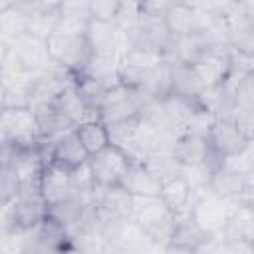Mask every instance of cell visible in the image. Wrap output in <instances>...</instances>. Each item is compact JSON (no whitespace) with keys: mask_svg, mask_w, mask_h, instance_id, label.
<instances>
[{"mask_svg":"<svg viewBox=\"0 0 254 254\" xmlns=\"http://www.w3.org/2000/svg\"><path fill=\"white\" fill-rule=\"evenodd\" d=\"M20 0H0V12L4 10H10V8H16Z\"/></svg>","mask_w":254,"mask_h":254,"instance_id":"44","label":"cell"},{"mask_svg":"<svg viewBox=\"0 0 254 254\" xmlns=\"http://www.w3.org/2000/svg\"><path fill=\"white\" fill-rule=\"evenodd\" d=\"M81 73H87L89 77H93V79H97L109 87V85L117 83V56L91 54V58H89V62Z\"/></svg>","mask_w":254,"mask_h":254,"instance_id":"30","label":"cell"},{"mask_svg":"<svg viewBox=\"0 0 254 254\" xmlns=\"http://www.w3.org/2000/svg\"><path fill=\"white\" fill-rule=\"evenodd\" d=\"M173 4H190V6H194V0H171Z\"/></svg>","mask_w":254,"mask_h":254,"instance_id":"47","label":"cell"},{"mask_svg":"<svg viewBox=\"0 0 254 254\" xmlns=\"http://www.w3.org/2000/svg\"><path fill=\"white\" fill-rule=\"evenodd\" d=\"M24 34H28V12L22 8H10L0 12V44L14 46Z\"/></svg>","mask_w":254,"mask_h":254,"instance_id":"27","label":"cell"},{"mask_svg":"<svg viewBox=\"0 0 254 254\" xmlns=\"http://www.w3.org/2000/svg\"><path fill=\"white\" fill-rule=\"evenodd\" d=\"M85 40L91 48V54H97V56L119 54V32L113 22H101L91 18L85 30Z\"/></svg>","mask_w":254,"mask_h":254,"instance_id":"21","label":"cell"},{"mask_svg":"<svg viewBox=\"0 0 254 254\" xmlns=\"http://www.w3.org/2000/svg\"><path fill=\"white\" fill-rule=\"evenodd\" d=\"M58 22V8L52 10H32L28 12V34L48 38L54 34Z\"/></svg>","mask_w":254,"mask_h":254,"instance_id":"35","label":"cell"},{"mask_svg":"<svg viewBox=\"0 0 254 254\" xmlns=\"http://www.w3.org/2000/svg\"><path fill=\"white\" fill-rule=\"evenodd\" d=\"M58 4L60 0H20L18 8L32 12V10H52V8H58Z\"/></svg>","mask_w":254,"mask_h":254,"instance_id":"43","label":"cell"},{"mask_svg":"<svg viewBox=\"0 0 254 254\" xmlns=\"http://www.w3.org/2000/svg\"><path fill=\"white\" fill-rule=\"evenodd\" d=\"M202 192H192L187 181L175 171L159 179V198L173 210V212H187L192 200Z\"/></svg>","mask_w":254,"mask_h":254,"instance_id":"17","label":"cell"},{"mask_svg":"<svg viewBox=\"0 0 254 254\" xmlns=\"http://www.w3.org/2000/svg\"><path fill=\"white\" fill-rule=\"evenodd\" d=\"M171 0H141L139 4V12L143 14H149V16H157V18H163L165 12L171 8Z\"/></svg>","mask_w":254,"mask_h":254,"instance_id":"42","label":"cell"},{"mask_svg":"<svg viewBox=\"0 0 254 254\" xmlns=\"http://www.w3.org/2000/svg\"><path fill=\"white\" fill-rule=\"evenodd\" d=\"M6 54H8V48H6L4 44H0V67H2V64H4V58H6Z\"/></svg>","mask_w":254,"mask_h":254,"instance_id":"46","label":"cell"},{"mask_svg":"<svg viewBox=\"0 0 254 254\" xmlns=\"http://www.w3.org/2000/svg\"><path fill=\"white\" fill-rule=\"evenodd\" d=\"M204 85L194 73L190 64H171V93L198 101Z\"/></svg>","mask_w":254,"mask_h":254,"instance_id":"26","label":"cell"},{"mask_svg":"<svg viewBox=\"0 0 254 254\" xmlns=\"http://www.w3.org/2000/svg\"><path fill=\"white\" fill-rule=\"evenodd\" d=\"M20 187H22V183H20V177H18L16 169L12 167V163L6 159H0V204L14 198L16 192L20 190Z\"/></svg>","mask_w":254,"mask_h":254,"instance_id":"38","label":"cell"},{"mask_svg":"<svg viewBox=\"0 0 254 254\" xmlns=\"http://www.w3.org/2000/svg\"><path fill=\"white\" fill-rule=\"evenodd\" d=\"M254 113V71L246 73L232 91V113Z\"/></svg>","mask_w":254,"mask_h":254,"instance_id":"32","label":"cell"},{"mask_svg":"<svg viewBox=\"0 0 254 254\" xmlns=\"http://www.w3.org/2000/svg\"><path fill=\"white\" fill-rule=\"evenodd\" d=\"M119 187L133 196H159V177L139 161H131L125 169Z\"/></svg>","mask_w":254,"mask_h":254,"instance_id":"18","label":"cell"},{"mask_svg":"<svg viewBox=\"0 0 254 254\" xmlns=\"http://www.w3.org/2000/svg\"><path fill=\"white\" fill-rule=\"evenodd\" d=\"M73 87L81 95V99L85 103H89L91 107L99 109V103H101V97H103L107 85H103L101 81L89 77L87 73H75L73 75Z\"/></svg>","mask_w":254,"mask_h":254,"instance_id":"34","label":"cell"},{"mask_svg":"<svg viewBox=\"0 0 254 254\" xmlns=\"http://www.w3.org/2000/svg\"><path fill=\"white\" fill-rule=\"evenodd\" d=\"M145 101V95L133 87H127L123 83H113L105 89L101 103H99V119L107 123L123 121L137 117L141 111V105Z\"/></svg>","mask_w":254,"mask_h":254,"instance_id":"4","label":"cell"},{"mask_svg":"<svg viewBox=\"0 0 254 254\" xmlns=\"http://www.w3.org/2000/svg\"><path fill=\"white\" fill-rule=\"evenodd\" d=\"M32 252H71V238L67 226L50 214H46L32 228Z\"/></svg>","mask_w":254,"mask_h":254,"instance_id":"11","label":"cell"},{"mask_svg":"<svg viewBox=\"0 0 254 254\" xmlns=\"http://www.w3.org/2000/svg\"><path fill=\"white\" fill-rule=\"evenodd\" d=\"M56 105H58V109H60L75 127H77L79 123L99 119V109H97V107H91L89 103H85V101L81 99V95L75 91L73 83L67 85V87L60 93V97L56 99Z\"/></svg>","mask_w":254,"mask_h":254,"instance_id":"24","label":"cell"},{"mask_svg":"<svg viewBox=\"0 0 254 254\" xmlns=\"http://www.w3.org/2000/svg\"><path fill=\"white\" fill-rule=\"evenodd\" d=\"M214 119H216V115H214L212 111H208L206 107L198 105V107L189 115V119L185 121V125H183V133H190V135L206 137L208 131H210V127H212V123H214Z\"/></svg>","mask_w":254,"mask_h":254,"instance_id":"37","label":"cell"},{"mask_svg":"<svg viewBox=\"0 0 254 254\" xmlns=\"http://www.w3.org/2000/svg\"><path fill=\"white\" fill-rule=\"evenodd\" d=\"M139 91L151 99H163L165 95H169L171 93V64L167 60H163L159 65L151 67L149 73L145 75Z\"/></svg>","mask_w":254,"mask_h":254,"instance_id":"28","label":"cell"},{"mask_svg":"<svg viewBox=\"0 0 254 254\" xmlns=\"http://www.w3.org/2000/svg\"><path fill=\"white\" fill-rule=\"evenodd\" d=\"M206 141H208L210 149L222 157L238 153V151L246 149L250 143H254V139L244 137V133L238 129V125L234 123L232 117H216L206 135Z\"/></svg>","mask_w":254,"mask_h":254,"instance_id":"12","label":"cell"},{"mask_svg":"<svg viewBox=\"0 0 254 254\" xmlns=\"http://www.w3.org/2000/svg\"><path fill=\"white\" fill-rule=\"evenodd\" d=\"M93 204H95V208L99 212L101 222L131 218L133 194H129L119 185H113V187H93Z\"/></svg>","mask_w":254,"mask_h":254,"instance_id":"10","label":"cell"},{"mask_svg":"<svg viewBox=\"0 0 254 254\" xmlns=\"http://www.w3.org/2000/svg\"><path fill=\"white\" fill-rule=\"evenodd\" d=\"M30 109L36 117V125H38L42 143H56L60 137H64V135H67L69 131L75 129V125L58 109L56 103L36 105V107H30Z\"/></svg>","mask_w":254,"mask_h":254,"instance_id":"14","label":"cell"},{"mask_svg":"<svg viewBox=\"0 0 254 254\" xmlns=\"http://www.w3.org/2000/svg\"><path fill=\"white\" fill-rule=\"evenodd\" d=\"M121 6H131V8H139L141 0H119Z\"/></svg>","mask_w":254,"mask_h":254,"instance_id":"45","label":"cell"},{"mask_svg":"<svg viewBox=\"0 0 254 254\" xmlns=\"http://www.w3.org/2000/svg\"><path fill=\"white\" fill-rule=\"evenodd\" d=\"M6 208L14 228H34L48 214V202L38 187H20L16 196L6 202Z\"/></svg>","mask_w":254,"mask_h":254,"instance_id":"6","label":"cell"},{"mask_svg":"<svg viewBox=\"0 0 254 254\" xmlns=\"http://www.w3.org/2000/svg\"><path fill=\"white\" fill-rule=\"evenodd\" d=\"M220 167L230 173H238V175L254 173V143H250L246 149H242L238 153L224 155L220 161Z\"/></svg>","mask_w":254,"mask_h":254,"instance_id":"36","label":"cell"},{"mask_svg":"<svg viewBox=\"0 0 254 254\" xmlns=\"http://www.w3.org/2000/svg\"><path fill=\"white\" fill-rule=\"evenodd\" d=\"M89 2V14L93 20H101V22H113V18L117 16L121 4L119 0H87Z\"/></svg>","mask_w":254,"mask_h":254,"instance_id":"40","label":"cell"},{"mask_svg":"<svg viewBox=\"0 0 254 254\" xmlns=\"http://www.w3.org/2000/svg\"><path fill=\"white\" fill-rule=\"evenodd\" d=\"M163 22L171 38L190 36L198 32V10L190 4H171L163 16Z\"/></svg>","mask_w":254,"mask_h":254,"instance_id":"25","label":"cell"},{"mask_svg":"<svg viewBox=\"0 0 254 254\" xmlns=\"http://www.w3.org/2000/svg\"><path fill=\"white\" fill-rule=\"evenodd\" d=\"M210 234H204L189 212L177 214V224L173 230V236L165 248V252H200L202 244L208 240Z\"/></svg>","mask_w":254,"mask_h":254,"instance_id":"16","label":"cell"},{"mask_svg":"<svg viewBox=\"0 0 254 254\" xmlns=\"http://www.w3.org/2000/svg\"><path fill=\"white\" fill-rule=\"evenodd\" d=\"M220 236L226 240H240L254 244V204H238L230 210Z\"/></svg>","mask_w":254,"mask_h":254,"instance_id":"23","label":"cell"},{"mask_svg":"<svg viewBox=\"0 0 254 254\" xmlns=\"http://www.w3.org/2000/svg\"><path fill=\"white\" fill-rule=\"evenodd\" d=\"M101 234L107 242V252H119V254L161 252V248L153 242V238L133 218L105 220L101 222Z\"/></svg>","mask_w":254,"mask_h":254,"instance_id":"2","label":"cell"},{"mask_svg":"<svg viewBox=\"0 0 254 254\" xmlns=\"http://www.w3.org/2000/svg\"><path fill=\"white\" fill-rule=\"evenodd\" d=\"M228 52H206L190 64L204 87H218L224 81V77L230 69Z\"/></svg>","mask_w":254,"mask_h":254,"instance_id":"19","label":"cell"},{"mask_svg":"<svg viewBox=\"0 0 254 254\" xmlns=\"http://www.w3.org/2000/svg\"><path fill=\"white\" fill-rule=\"evenodd\" d=\"M75 135L79 137L83 149L87 151V155H95L97 151L105 149L109 143V133H107V125L101 119L95 121H85L79 123L75 127Z\"/></svg>","mask_w":254,"mask_h":254,"instance_id":"29","label":"cell"},{"mask_svg":"<svg viewBox=\"0 0 254 254\" xmlns=\"http://www.w3.org/2000/svg\"><path fill=\"white\" fill-rule=\"evenodd\" d=\"M58 16L65 20H73L79 24H89V2L87 0H60L58 4Z\"/></svg>","mask_w":254,"mask_h":254,"instance_id":"39","label":"cell"},{"mask_svg":"<svg viewBox=\"0 0 254 254\" xmlns=\"http://www.w3.org/2000/svg\"><path fill=\"white\" fill-rule=\"evenodd\" d=\"M177 173L187 181V185L190 187L192 192H206L214 171L202 161V163H194V165H177Z\"/></svg>","mask_w":254,"mask_h":254,"instance_id":"31","label":"cell"},{"mask_svg":"<svg viewBox=\"0 0 254 254\" xmlns=\"http://www.w3.org/2000/svg\"><path fill=\"white\" fill-rule=\"evenodd\" d=\"M161 103H163L165 111L169 113V117L181 127V131H183V125H185V121L189 119V115L198 107V101L189 99V97H183V95H177V93L165 95V97L161 99Z\"/></svg>","mask_w":254,"mask_h":254,"instance_id":"33","label":"cell"},{"mask_svg":"<svg viewBox=\"0 0 254 254\" xmlns=\"http://www.w3.org/2000/svg\"><path fill=\"white\" fill-rule=\"evenodd\" d=\"M131 159L115 145H107L105 149L89 155L87 167L95 187H113L119 185L125 169L129 167Z\"/></svg>","mask_w":254,"mask_h":254,"instance_id":"7","label":"cell"},{"mask_svg":"<svg viewBox=\"0 0 254 254\" xmlns=\"http://www.w3.org/2000/svg\"><path fill=\"white\" fill-rule=\"evenodd\" d=\"M208 149L210 147H208L206 137L181 133L171 143V157L177 165H194V163H202L206 159Z\"/></svg>","mask_w":254,"mask_h":254,"instance_id":"22","label":"cell"},{"mask_svg":"<svg viewBox=\"0 0 254 254\" xmlns=\"http://www.w3.org/2000/svg\"><path fill=\"white\" fill-rule=\"evenodd\" d=\"M208 190L224 200L254 204V173L238 175L218 167L210 177Z\"/></svg>","mask_w":254,"mask_h":254,"instance_id":"9","label":"cell"},{"mask_svg":"<svg viewBox=\"0 0 254 254\" xmlns=\"http://www.w3.org/2000/svg\"><path fill=\"white\" fill-rule=\"evenodd\" d=\"M2 109H4V105H2V101H0V111H2Z\"/></svg>","mask_w":254,"mask_h":254,"instance_id":"48","label":"cell"},{"mask_svg":"<svg viewBox=\"0 0 254 254\" xmlns=\"http://www.w3.org/2000/svg\"><path fill=\"white\" fill-rule=\"evenodd\" d=\"M40 143V131L30 107H4L0 111V145L34 147Z\"/></svg>","mask_w":254,"mask_h":254,"instance_id":"3","label":"cell"},{"mask_svg":"<svg viewBox=\"0 0 254 254\" xmlns=\"http://www.w3.org/2000/svg\"><path fill=\"white\" fill-rule=\"evenodd\" d=\"M10 50L20 60V64L32 73H42L52 62L46 38L34 34H24L14 46H10Z\"/></svg>","mask_w":254,"mask_h":254,"instance_id":"15","label":"cell"},{"mask_svg":"<svg viewBox=\"0 0 254 254\" xmlns=\"http://www.w3.org/2000/svg\"><path fill=\"white\" fill-rule=\"evenodd\" d=\"M48 52L52 62L64 65L71 73H81L91 58V48L85 36H67V34H52L46 38Z\"/></svg>","mask_w":254,"mask_h":254,"instance_id":"5","label":"cell"},{"mask_svg":"<svg viewBox=\"0 0 254 254\" xmlns=\"http://www.w3.org/2000/svg\"><path fill=\"white\" fill-rule=\"evenodd\" d=\"M89 155L87 151L83 149L79 137L75 135V129L69 131L67 135L60 137L56 143H52V151H50V161L67 169V171H73L77 169L79 165L87 163Z\"/></svg>","mask_w":254,"mask_h":254,"instance_id":"20","label":"cell"},{"mask_svg":"<svg viewBox=\"0 0 254 254\" xmlns=\"http://www.w3.org/2000/svg\"><path fill=\"white\" fill-rule=\"evenodd\" d=\"M38 189L48 204H56L67 196L73 194V183H71V171L56 165V163H46L38 181Z\"/></svg>","mask_w":254,"mask_h":254,"instance_id":"13","label":"cell"},{"mask_svg":"<svg viewBox=\"0 0 254 254\" xmlns=\"http://www.w3.org/2000/svg\"><path fill=\"white\" fill-rule=\"evenodd\" d=\"M131 218L143 226L161 252H165L177 224V212H173L159 196H133Z\"/></svg>","mask_w":254,"mask_h":254,"instance_id":"1","label":"cell"},{"mask_svg":"<svg viewBox=\"0 0 254 254\" xmlns=\"http://www.w3.org/2000/svg\"><path fill=\"white\" fill-rule=\"evenodd\" d=\"M194 6L208 14L226 16L236 4H234V0H194Z\"/></svg>","mask_w":254,"mask_h":254,"instance_id":"41","label":"cell"},{"mask_svg":"<svg viewBox=\"0 0 254 254\" xmlns=\"http://www.w3.org/2000/svg\"><path fill=\"white\" fill-rule=\"evenodd\" d=\"M190 214V218L194 220V224L204 232V234H220V230L226 224V218L230 214L228 202L220 196H216L214 192L206 190L202 194H198L190 208L187 210Z\"/></svg>","mask_w":254,"mask_h":254,"instance_id":"8","label":"cell"}]
</instances>
